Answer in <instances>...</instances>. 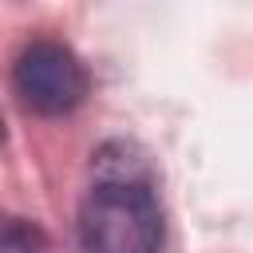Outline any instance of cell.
Here are the masks:
<instances>
[{"mask_svg": "<svg viewBox=\"0 0 253 253\" xmlns=\"http://www.w3.org/2000/svg\"><path fill=\"white\" fill-rule=\"evenodd\" d=\"M0 253H47V233L16 213H0Z\"/></svg>", "mask_w": 253, "mask_h": 253, "instance_id": "3957f363", "label": "cell"}, {"mask_svg": "<svg viewBox=\"0 0 253 253\" xmlns=\"http://www.w3.org/2000/svg\"><path fill=\"white\" fill-rule=\"evenodd\" d=\"M12 87L20 103L36 115H67L87 99V67L59 40H32L12 67Z\"/></svg>", "mask_w": 253, "mask_h": 253, "instance_id": "7a4b0ae2", "label": "cell"}, {"mask_svg": "<svg viewBox=\"0 0 253 253\" xmlns=\"http://www.w3.org/2000/svg\"><path fill=\"white\" fill-rule=\"evenodd\" d=\"M0 138H4V130H0Z\"/></svg>", "mask_w": 253, "mask_h": 253, "instance_id": "277c9868", "label": "cell"}, {"mask_svg": "<svg viewBox=\"0 0 253 253\" xmlns=\"http://www.w3.org/2000/svg\"><path fill=\"white\" fill-rule=\"evenodd\" d=\"M83 253H162V210L146 162L111 142L95 154V182L79 206Z\"/></svg>", "mask_w": 253, "mask_h": 253, "instance_id": "6da1fadb", "label": "cell"}]
</instances>
